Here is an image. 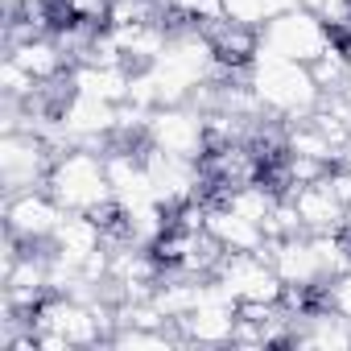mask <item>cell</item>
Here are the masks:
<instances>
[{
	"mask_svg": "<svg viewBox=\"0 0 351 351\" xmlns=\"http://www.w3.org/2000/svg\"><path fill=\"white\" fill-rule=\"evenodd\" d=\"M244 79H248L261 112L273 116V120H285V124L314 116V108L322 104V87L314 83L310 66L293 62V58H281L265 46H256L252 62L244 66Z\"/></svg>",
	"mask_w": 351,
	"mask_h": 351,
	"instance_id": "cell-1",
	"label": "cell"
},
{
	"mask_svg": "<svg viewBox=\"0 0 351 351\" xmlns=\"http://www.w3.org/2000/svg\"><path fill=\"white\" fill-rule=\"evenodd\" d=\"M46 191L66 207V211H87L95 215L104 228H112L120 219V207L112 199V182H108V165H104V153L95 149H66L54 157L50 165V178H46Z\"/></svg>",
	"mask_w": 351,
	"mask_h": 351,
	"instance_id": "cell-2",
	"label": "cell"
},
{
	"mask_svg": "<svg viewBox=\"0 0 351 351\" xmlns=\"http://www.w3.org/2000/svg\"><path fill=\"white\" fill-rule=\"evenodd\" d=\"M145 145L173 153V157H191L203 161L211 153V128H207V112H199L195 104H161L149 116L145 128Z\"/></svg>",
	"mask_w": 351,
	"mask_h": 351,
	"instance_id": "cell-3",
	"label": "cell"
},
{
	"mask_svg": "<svg viewBox=\"0 0 351 351\" xmlns=\"http://www.w3.org/2000/svg\"><path fill=\"white\" fill-rule=\"evenodd\" d=\"M335 38H339V34H335L318 13H310V9H302V5L261 25V46H265V50H273V54H281V58H293V62H306V66H310Z\"/></svg>",
	"mask_w": 351,
	"mask_h": 351,
	"instance_id": "cell-4",
	"label": "cell"
},
{
	"mask_svg": "<svg viewBox=\"0 0 351 351\" xmlns=\"http://www.w3.org/2000/svg\"><path fill=\"white\" fill-rule=\"evenodd\" d=\"M215 277L240 306H248V302L281 306L285 302V281L277 277L273 261H265L261 252H223L215 265Z\"/></svg>",
	"mask_w": 351,
	"mask_h": 351,
	"instance_id": "cell-5",
	"label": "cell"
},
{
	"mask_svg": "<svg viewBox=\"0 0 351 351\" xmlns=\"http://www.w3.org/2000/svg\"><path fill=\"white\" fill-rule=\"evenodd\" d=\"M54 157L58 153L38 132H5L0 136V182H5V195L46 186Z\"/></svg>",
	"mask_w": 351,
	"mask_h": 351,
	"instance_id": "cell-6",
	"label": "cell"
},
{
	"mask_svg": "<svg viewBox=\"0 0 351 351\" xmlns=\"http://www.w3.org/2000/svg\"><path fill=\"white\" fill-rule=\"evenodd\" d=\"M58 124L66 128L71 145L108 153L116 141V104L87 95V91H66L58 104Z\"/></svg>",
	"mask_w": 351,
	"mask_h": 351,
	"instance_id": "cell-7",
	"label": "cell"
},
{
	"mask_svg": "<svg viewBox=\"0 0 351 351\" xmlns=\"http://www.w3.org/2000/svg\"><path fill=\"white\" fill-rule=\"evenodd\" d=\"M62 215H66V207H62L46 186H38V191H17V195L5 199V232H13L25 248H46V244L54 240Z\"/></svg>",
	"mask_w": 351,
	"mask_h": 351,
	"instance_id": "cell-8",
	"label": "cell"
},
{
	"mask_svg": "<svg viewBox=\"0 0 351 351\" xmlns=\"http://www.w3.org/2000/svg\"><path fill=\"white\" fill-rule=\"evenodd\" d=\"M141 149H145L149 178H153V195H157L161 207L178 211V207H186V203L199 199V186H203V169H199V161L161 153V149H153V145H145V141H141Z\"/></svg>",
	"mask_w": 351,
	"mask_h": 351,
	"instance_id": "cell-9",
	"label": "cell"
},
{
	"mask_svg": "<svg viewBox=\"0 0 351 351\" xmlns=\"http://www.w3.org/2000/svg\"><path fill=\"white\" fill-rule=\"evenodd\" d=\"M269 261L277 269V277L285 281V289H298V293H322L326 277L314 261V248L302 236H285V240H269Z\"/></svg>",
	"mask_w": 351,
	"mask_h": 351,
	"instance_id": "cell-10",
	"label": "cell"
},
{
	"mask_svg": "<svg viewBox=\"0 0 351 351\" xmlns=\"http://www.w3.org/2000/svg\"><path fill=\"white\" fill-rule=\"evenodd\" d=\"M298 207V219L306 232H343V219H347V207L339 203V195L330 191L326 178L318 182H306V186H289L285 191Z\"/></svg>",
	"mask_w": 351,
	"mask_h": 351,
	"instance_id": "cell-11",
	"label": "cell"
},
{
	"mask_svg": "<svg viewBox=\"0 0 351 351\" xmlns=\"http://www.w3.org/2000/svg\"><path fill=\"white\" fill-rule=\"evenodd\" d=\"M104 244H108V228H104L95 215H87V211H66L62 223H58V232H54V240H50L46 248L62 252L66 261H75V265L83 269L87 256L99 252Z\"/></svg>",
	"mask_w": 351,
	"mask_h": 351,
	"instance_id": "cell-12",
	"label": "cell"
},
{
	"mask_svg": "<svg viewBox=\"0 0 351 351\" xmlns=\"http://www.w3.org/2000/svg\"><path fill=\"white\" fill-rule=\"evenodd\" d=\"M203 232H207V236H211L223 252H256V248H265V240H269L261 223L244 219L240 211H232V207H223V203L207 207Z\"/></svg>",
	"mask_w": 351,
	"mask_h": 351,
	"instance_id": "cell-13",
	"label": "cell"
},
{
	"mask_svg": "<svg viewBox=\"0 0 351 351\" xmlns=\"http://www.w3.org/2000/svg\"><path fill=\"white\" fill-rule=\"evenodd\" d=\"M128 83H132V66L128 62H116V66L75 62L66 71V91H87V95H99L108 104H124L128 99Z\"/></svg>",
	"mask_w": 351,
	"mask_h": 351,
	"instance_id": "cell-14",
	"label": "cell"
},
{
	"mask_svg": "<svg viewBox=\"0 0 351 351\" xmlns=\"http://www.w3.org/2000/svg\"><path fill=\"white\" fill-rule=\"evenodd\" d=\"M9 54L38 79V83H62V71H71V54L58 46V38L50 34H34L9 46Z\"/></svg>",
	"mask_w": 351,
	"mask_h": 351,
	"instance_id": "cell-15",
	"label": "cell"
},
{
	"mask_svg": "<svg viewBox=\"0 0 351 351\" xmlns=\"http://www.w3.org/2000/svg\"><path fill=\"white\" fill-rule=\"evenodd\" d=\"M285 153H298V157H314L322 165H339V149L326 141V132L306 116V120H289L285 124Z\"/></svg>",
	"mask_w": 351,
	"mask_h": 351,
	"instance_id": "cell-16",
	"label": "cell"
},
{
	"mask_svg": "<svg viewBox=\"0 0 351 351\" xmlns=\"http://www.w3.org/2000/svg\"><path fill=\"white\" fill-rule=\"evenodd\" d=\"M277 199H281V195H277L273 186H265V182H240V186H228L219 203L265 228V219H269V211L277 207Z\"/></svg>",
	"mask_w": 351,
	"mask_h": 351,
	"instance_id": "cell-17",
	"label": "cell"
},
{
	"mask_svg": "<svg viewBox=\"0 0 351 351\" xmlns=\"http://www.w3.org/2000/svg\"><path fill=\"white\" fill-rule=\"evenodd\" d=\"M310 75H314V83L322 87V95H330V91H343L347 83H351V50H347V42L343 38H335L314 62H310Z\"/></svg>",
	"mask_w": 351,
	"mask_h": 351,
	"instance_id": "cell-18",
	"label": "cell"
},
{
	"mask_svg": "<svg viewBox=\"0 0 351 351\" xmlns=\"http://www.w3.org/2000/svg\"><path fill=\"white\" fill-rule=\"evenodd\" d=\"M306 240H310L314 261H318L326 281H335V277H343L351 269V240L343 232H306Z\"/></svg>",
	"mask_w": 351,
	"mask_h": 351,
	"instance_id": "cell-19",
	"label": "cell"
},
{
	"mask_svg": "<svg viewBox=\"0 0 351 351\" xmlns=\"http://www.w3.org/2000/svg\"><path fill=\"white\" fill-rule=\"evenodd\" d=\"M42 87H46V83H38V79H34L13 54L0 62V95H5V99H21V104H29V99L42 95Z\"/></svg>",
	"mask_w": 351,
	"mask_h": 351,
	"instance_id": "cell-20",
	"label": "cell"
},
{
	"mask_svg": "<svg viewBox=\"0 0 351 351\" xmlns=\"http://www.w3.org/2000/svg\"><path fill=\"white\" fill-rule=\"evenodd\" d=\"M306 228H302V219H298V207H293V199L289 195H281L277 199V207L269 211V219H265V236L269 240H285V236H302Z\"/></svg>",
	"mask_w": 351,
	"mask_h": 351,
	"instance_id": "cell-21",
	"label": "cell"
},
{
	"mask_svg": "<svg viewBox=\"0 0 351 351\" xmlns=\"http://www.w3.org/2000/svg\"><path fill=\"white\" fill-rule=\"evenodd\" d=\"M219 5H223V21H232V25L261 29L265 21H273L269 0H219Z\"/></svg>",
	"mask_w": 351,
	"mask_h": 351,
	"instance_id": "cell-22",
	"label": "cell"
},
{
	"mask_svg": "<svg viewBox=\"0 0 351 351\" xmlns=\"http://www.w3.org/2000/svg\"><path fill=\"white\" fill-rule=\"evenodd\" d=\"M322 302H326L330 310H339V314L351 322V273H343V277L326 281V285H322Z\"/></svg>",
	"mask_w": 351,
	"mask_h": 351,
	"instance_id": "cell-23",
	"label": "cell"
},
{
	"mask_svg": "<svg viewBox=\"0 0 351 351\" xmlns=\"http://www.w3.org/2000/svg\"><path fill=\"white\" fill-rule=\"evenodd\" d=\"M326 182H330V191L339 195V203L351 211V169H343V165H335L330 173H326Z\"/></svg>",
	"mask_w": 351,
	"mask_h": 351,
	"instance_id": "cell-24",
	"label": "cell"
},
{
	"mask_svg": "<svg viewBox=\"0 0 351 351\" xmlns=\"http://www.w3.org/2000/svg\"><path fill=\"white\" fill-rule=\"evenodd\" d=\"M38 335V351H75V343L62 330H34Z\"/></svg>",
	"mask_w": 351,
	"mask_h": 351,
	"instance_id": "cell-25",
	"label": "cell"
},
{
	"mask_svg": "<svg viewBox=\"0 0 351 351\" xmlns=\"http://www.w3.org/2000/svg\"><path fill=\"white\" fill-rule=\"evenodd\" d=\"M339 165H343V169H351V141L343 145V153H339Z\"/></svg>",
	"mask_w": 351,
	"mask_h": 351,
	"instance_id": "cell-26",
	"label": "cell"
},
{
	"mask_svg": "<svg viewBox=\"0 0 351 351\" xmlns=\"http://www.w3.org/2000/svg\"><path fill=\"white\" fill-rule=\"evenodd\" d=\"M343 236L351 240V211H347V219H343Z\"/></svg>",
	"mask_w": 351,
	"mask_h": 351,
	"instance_id": "cell-27",
	"label": "cell"
},
{
	"mask_svg": "<svg viewBox=\"0 0 351 351\" xmlns=\"http://www.w3.org/2000/svg\"><path fill=\"white\" fill-rule=\"evenodd\" d=\"M343 95H347V104H351V83H347V87H343Z\"/></svg>",
	"mask_w": 351,
	"mask_h": 351,
	"instance_id": "cell-28",
	"label": "cell"
},
{
	"mask_svg": "<svg viewBox=\"0 0 351 351\" xmlns=\"http://www.w3.org/2000/svg\"><path fill=\"white\" fill-rule=\"evenodd\" d=\"M347 273H351V269H347Z\"/></svg>",
	"mask_w": 351,
	"mask_h": 351,
	"instance_id": "cell-29",
	"label": "cell"
},
{
	"mask_svg": "<svg viewBox=\"0 0 351 351\" xmlns=\"http://www.w3.org/2000/svg\"><path fill=\"white\" fill-rule=\"evenodd\" d=\"M347 50H351V46H347Z\"/></svg>",
	"mask_w": 351,
	"mask_h": 351,
	"instance_id": "cell-30",
	"label": "cell"
}]
</instances>
